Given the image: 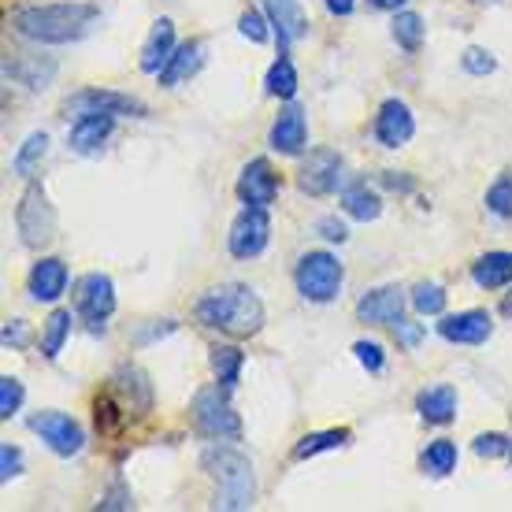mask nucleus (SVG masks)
Instances as JSON below:
<instances>
[{"mask_svg":"<svg viewBox=\"0 0 512 512\" xmlns=\"http://www.w3.org/2000/svg\"><path fill=\"white\" fill-rule=\"evenodd\" d=\"M4 346H12V349H26L30 346V327H26L23 320H8L4 323Z\"/></svg>","mask_w":512,"mask_h":512,"instance_id":"44","label":"nucleus"},{"mask_svg":"<svg viewBox=\"0 0 512 512\" xmlns=\"http://www.w3.org/2000/svg\"><path fill=\"white\" fill-rule=\"evenodd\" d=\"M268 145H271V153H279V156H301L305 153L308 119H305V108H301L297 101H286V108L279 112V119L271 123Z\"/></svg>","mask_w":512,"mask_h":512,"instance_id":"13","label":"nucleus"},{"mask_svg":"<svg viewBox=\"0 0 512 512\" xmlns=\"http://www.w3.org/2000/svg\"><path fill=\"white\" fill-rule=\"evenodd\" d=\"M242 368H245V353L238 346H216L212 349V372H216V383L234 390L242 383Z\"/></svg>","mask_w":512,"mask_h":512,"instance_id":"33","label":"nucleus"},{"mask_svg":"<svg viewBox=\"0 0 512 512\" xmlns=\"http://www.w3.org/2000/svg\"><path fill=\"white\" fill-rule=\"evenodd\" d=\"M420 468L431 479H446L453 468H457V442L453 438H435V442H427L420 457Z\"/></svg>","mask_w":512,"mask_h":512,"instance_id":"32","label":"nucleus"},{"mask_svg":"<svg viewBox=\"0 0 512 512\" xmlns=\"http://www.w3.org/2000/svg\"><path fill=\"white\" fill-rule=\"evenodd\" d=\"M405 290L401 286H379V290H368V294L357 301V320L368 323V327H394L405 312Z\"/></svg>","mask_w":512,"mask_h":512,"instance_id":"16","label":"nucleus"},{"mask_svg":"<svg viewBox=\"0 0 512 512\" xmlns=\"http://www.w3.org/2000/svg\"><path fill=\"white\" fill-rule=\"evenodd\" d=\"M238 197H242V205H260V208H271L279 201V175H275L268 156H256V160H249L242 167V175H238Z\"/></svg>","mask_w":512,"mask_h":512,"instance_id":"14","label":"nucleus"},{"mask_svg":"<svg viewBox=\"0 0 512 512\" xmlns=\"http://www.w3.org/2000/svg\"><path fill=\"white\" fill-rule=\"evenodd\" d=\"M501 312H505V316H509V320H512V290H509V294H505V301H501Z\"/></svg>","mask_w":512,"mask_h":512,"instance_id":"50","label":"nucleus"},{"mask_svg":"<svg viewBox=\"0 0 512 512\" xmlns=\"http://www.w3.org/2000/svg\"><path fill=\"white\" fill-rule=\"evenodd\" d=\"M23 397H26L23 383L15 375H4L0 379V420H12L15 412L23 409Z\"/></svg>","mask_w":512,"mask_h":512,"instance_id":"37","label":"nucleus"},{"mask_svg":"<svg viewBox=\"0 0 512 512\" xmlns=\"http://www.w3.org/2000/svg\"><path fill=\"white\" fill-rule=\"evenodd\" d=\"M119 420H123V412H116V405L104 397V401H97V427L101 431H116Z\"/></svg>","mask_w":512,"mask_h":512,"instance_id":"45","label":"nucleus"},{"mask_svg":"<svg viewBox=\"0 0 512 512\" xmlns=\"http://www.w3.org/2000/svg\"><path fill=\"white\" fill-rule=\"evenodd\" d=\"M353 442V431L349 427H331V431H312L294 446V461H312L320 453H331V449H346Z\"/></svg>","mask_w":512,"mask_h":512,"instance_id":"27","label":"nucleus"},{"mask_svg":"<svg viewBox=\"0 0 512 512\" xmlns=\"http://www.w3.org/2000/svg\"><path fill=\"white\" fill-rule=\"evenodd\" d=\"M193 427L197 435L212 438V442H242V420L231 405V390L227 386H205L193 394L190 405Z\"/></svg>","mask_w":512,"mask_h":512,"instance_id":"4","label":"nucleus"},{"mask_svg":"<svg viewBox=\"0 0 512 512\" xmlns=\"http://www.w3.org/2000/svg\"><path fill=\"white\" fill-rule=\"evenodd\" d=\"M30 431L41 435V442H45L56 457H75V453H82V446H86V435H82V427H78L75 416L56 412V409L30 416Z\"/></svg>","mask_w":512,"mask_h":512,"instance_id":"10","label":"nucleus"},{"mask_svg":"<svg viewBox=\"0 0 512 512\" xmlns=\"http://www.w3.org/2000/svg\"><path fill=\"white\" fill-rule=\"evenodd\" d=\"M472 449L479 453V457H487V461H498V457H505V453L512 449V438L501 435V431H487V435L475 438Z\"/></svg>","mask_w":512,"mask_h":512,"instance_id":"40","label":"nucleus"},{"mask_svg":"<svg viewBox=\"0 0 512 512\" xmlns=\"http://www.w3.org/2000/svg\"><path fill=\"white\" fill-rule=\"evenodd\" d=\"M423 334H427V327H423V323L405 320V316L394 323V338H397V346L401 349H416L423 342Z\"/></svg>","mask_w":512,"mask_h":512,"instance_id":"42","label":"nucleus"},{"mask_svg":"<svg viewBox=\"0 0 512 512\" xmlns=\"http://www.w3.org/2000/svg\"><path fill=\"white\" fill-rule=\"evenodd\" d=\"M438 334L453 342V346H483L490 334H494V316L487 308H464L453 316H442Z\"/></svg>","mask_w":512,"mask_h":512,"instance_id":"12","label":"nucleus"},{"mask_svg":"<svg viewBox=\"0 0 512 512\" xmlns=\"http://www.w3.org/2000/svg\"><path fill=\"white\" fill-rule=\"evenodd\" d=\"M390 30H394V41L401 52H409V56H416V52L423 49V38H427V26H423V15L420 12H397L394 23H390Z\"/></svg>","mask_w":512,"mask_h":512,"instance_id":"31","label":"nucleus"},{"mask_svg":"<svg viewBox=\"0 0 512 512\" xmlns=\"http://www.w3.org/2000/svg\"><path fill=\"white\" fill-rule=\"evenodd\" d=\"M49 156V134L45 130H34V134H26V141L19 145V153L12 160V171L19 179H34V171L41 167V160Z\"/></svg>","mask_w":512,"mask_h":512,"instance_id":"30","label":"nucleus"},{"mask_svg":"<svg viewBox=\"0 0 512 512\" xmlns=\"http://www.w3.org/2000/svg\"><path fill=\"white\" fill-rule=\"evenodd\" d=\"M342 167L346 164H342V156L334 153V149H312L305 156L301 171H297V186L308 197H327V193L342 186Z\"/></svg>","mask_w":512,"mask_h":512,"instance_id":"11","label":"nucleus"},{"mask_svg":"<svg viewBox=\"0 0 512 512\" xmlns=\"http://www.w3.org/2000/svg\"><path fill=\"white\" fill-rule=\"evenodd\" d=\"M297 67L290 60V52H279V60L268 67V78H264V93L268 97H279V101H294L297 97Z\"/></svg>","mask_w":512,"mask_h":512,"instance_id":"28","label":"nucleus"},{"mask_svg":"<svg viewBox=\"0 0 512 512\" xmlns=\"http://www.w3.org/2000/svg\"><path fill=\"white\" fill-rule=\"evenodd\" d=\"M472 282L479 290H501V286H512V253L509 249H494V253H483L472 264Z\"/></svg>","mask_w":512,"mask_h":512,"instance_id":"25","label":"nucleus"},{"mask_svg":"<svg viewBox=\"0 0 512 512\" xmlns=\"http://www.w3.org/2000/svg\"><path fill=\"white\" fill-rule=\"evenodd\" d=\"M75 305H78V316L86 320V327H90L93 334H104V320L116 312V286H112V279H108L104 271L82 275Z\"/></svg>","mask_w":512,"mask_h":512,"instance_id":"8","label":"nucleus"},{"mask_svg":"<svg viewBox=\"0 0 512 512\" xmlns=\"http://www.w3.org/2000/svg\"><path fill=\"white\" fill-rule=\"evenodd\" d=\"M268 15H264V8H245L242 19H238V30H242V38H249L253 45H264V41L271 38L268 30Z\"/></svg>","mask_w":512,"mask_h":512,"instance_id":"36","label":"nucleus"},{"mask_svg":"<svg viewBox=\"0 0 512 512\" xmlns=\"http://www.w3.org/2000/svg\"><path fill=\"white\" fill-rule=\"evenodd\" d=\"M112 386L123 397V409L138 412V416L153 409V383H149V375L141 372L138 364H119L116 375H112Z\"/></svg>","mask_w":512,"mask_h":512,"instance_id":"19","label":"nucleus"},{"mask_svg":"<svg viewBox=\"0 0 512 512\" xmlns=\"http://www.w3.org/2000/svg\"><path fill=\"white\" fill-rule=\"evenodd\" d=\"M15 227H19V238H23L26 249H45L56 238V212L49 205V193L45 186L30 182L26 193L19 197V208H15Z\"/></svg>","mask_w":512,"mask_h":512,"instance_id":"6","label":"nucleus"},{"mask_svg":"<svg viewBox=\"0 0 512 512\" xmlns=\"http://www.w3.org/2000/svg\"><path fill=\"white\" fill-rule=\"evenodd\" d=\"M67 112H75V116H134V119H145L149 116V108L138 101V97H130V93H119V90H82L75 97H67Z\"/></svg>","mask_w":512,"mask_h":512,"instance_id":"9","label":"nucleus"},{"mask_svg":"<svg viewBox=\"0 0 512 512\" xmlns=\"http://www.w3.org/2000/svg\"><path fill=\"white\" fill-rule=\"evenodd\" d=\"M509 457H512V449H509Z\"/></svg>","mask_w":512,"mask_h":512,"instance_id":"51","label":"nucleus"},{"mask_svg":"<svg viewBox=\"0 0 512 512\" xmlns=\"http://www.w3.org/2000/svg\"><path fill=\"white\" fill-rule=\"evenodd\" d=\"M201 472L216 483V509L245 512L256 501V472L253 461L231 442H212L201 449Z\"/></svg>","mask_w":512,"mask_h":512,"instance_id":"3","label":"nucleus"},{"mask_svg":"<svg viewBox=\"0 0 512 512\" xmlns=\"http://www.w3.org/2000/svg\"><path fill=\"white\" fill-rule=\"evenodd\" d=\"M101 23L97 4L67 0V4H26L12 12V30L38 45H71L82 41Z\"/></svg>","mask_w":512,"mask_h":512,"instance_id":"1","label":"nucleus"},{"mask_svg":"<svg viewBox=\"0 0 512 512\" xmlns=\"http://www.w3.org/2000/svg\"><path fill=\"white\" fill-rule=\"evenodd\" d=\"M193 316L208 331H223L231 334V338H249V334L264 327V301L245 282H223V286H212L208 294L197 297Z\"/></svg>","mask_w":512,"mask_h":512,"instance_id":"2","label":"nucleus"},{"mask_svg":"<svg viewBox=\"0 0 512 512\" xmlns=\"http://www.w3.org/2000/svg\"><path fill=\"white\" fill-rule=\"evenodd\" d=\"M323 8H327L331 15H338V19H346V15H353L357 0H323Z\"/></svg>","mask_w":512,"mask_h":512,"instance_id":"47","label":"nucleus"},{"mask_svg":"<svg viewBox=\"0 0 512 512\" xmlns=\"http://www.w3.org/2000/svg\"><path fill=\"white\" fill-rule=\"evenodd\" d=\"M71 312L67 308H52L49 320H45V327H41V357L45 360H56L60 353H64L67 338H71Z\"/></svg>","mask_w":512,"mask_h":512,"instance_id":"29","label":"nucleus"},{"mask_svg":"<svg viewBox=\"0 0 512 512\" xmlns=\"http://www.w3.org/2000/svg\"><path fill=\"white\" fill-rule=\"evenodd\" d=\"M457 390L449 383H438V386H427L416 394V409L427 423H435V427H446V423L457 420Z\"/></svg>","mask_w":512,"mask_h":512,"instance_id":"23","label":"nucleus"},{"mask_svg":"<svg viewBox=\"0 0 512 512\" xmlns=\"http://www.w3.org/2000/svg\"><path fill=\"white\" fill-rule=\"evenodd\" d=\"M461 64H464V71H468V75H475V78H487V75H494V71H498V60H494V52L479 49V45L464 49Z\"/></svg>","mask_w":512,"mask_h":512,"instance_id":"38","label":"nucleus"},{"mask_svg":"<svg viewBox=\"0 0 512 512\" xmlns=\"http://www.w3.org/2000/svg\"><path fill=\"white\" fill-rule=\"evenodd\" d=\"M446 286H438V282H416L409 294V305L420 312V316H442L446 312Z\"/></svg>","mask_w":512,"mask_h":512,"instance_id":"34","label":"nucleus"},{"mask_svg":"<svg viewBox=\"0 0 512 512\" xmlns=\"http://www.w3.org/2000/svg\"><path fill=\"white\" fill-rule=\"evenodd\" d=\"M368 4H372V8H379V12H397L405 0H368Z\"/></svg>","mask_w":512,"mask_h":512,"instance_id":"49","label":"nucleus"},{"mask_svg":"<svg viewBox=\"0 0 512 512\" xmlns=\"http://www.w3.org/2000/svg\"><path fill=\"white\" fill-rule=\"evenodd\" d=\"M19 472H23V449L12 446V442H4V446H0V479L12 483Z\"/></svg>","mask_w":512,"mask_h":512,"instance_id":"41","label":"nucleus"},{"mask_svg":"<svg viewBox=\"0 0 512 512\" xmlns=\"http://www.w3.org/2000/svg\"><path fill=\"white\" fill-rule=\"evenodd\" d=\"M271 242V216L268 208L260 205H245L231 223V234H227V249H231L234 260H253L268 249Z\"/></svg>","mask_w":512,"mask_h":512,"instance_id":"7","label":"nucleus"},{"mask_svg":"<svg viewBox=\"0 0 512 512\" xmlns=\"http://www.w3.org/2000/svg\"><path fill=\"white\" fill-rule=\"evenodd\" d=\"M353 353H357L360 368H368L372 375H379L386 368V349L379 342H372V338H360L357 346H353Z\"/></svg>","mask_w":512,"mask_h":512,"instance_id":"39","label":"nucleus"},{"mask_svg":"<svg viewBox=\"0 0 512 512\" xmlns=\"http://www.w3.org/2000/svg\"><path fill=\"white\" fill-rule=\"evenodd\" d=\"M342 212L357 223H372V219L383 216V197L368 186V182H353L342 190Z\"/></svg>","mask_w":512,"mask_h":512,"instance_id":"26","label":"nucleus"},{"mask_svg":"<svg viewBox=\"0 0 512 512\" xmlns=\"http://www.w3.org/2000/svg\"><path fill=\"white\" fill-rule=\"evenodd\" d=\"M264 15L271 23V34L279 41V52H286L294 41H301L308 34V15L301 8V0H260Z\"/></svg>","mask_w":512,"mask_h":512,"instance_id":"17","label":"nucleus"},{"mask_svg":"<svg viewBox=\"0 0 512 512\" xmlns=\"http://www.w3.org/2000/svg\"><path fill=\"white\" fill-rule=\"evenodd\" d=\"M383 186H390V190H397V193H412L416 190V182L412 179H401V175H394V171H383Z\"/></svg>","mask_w":512,"mask_h":512,"instance_id":"46","label":"nucleus"},{"mask_svg":"<svg viewBox=\"0 0 512 512\" xmlns=\"http://www.w3.org/2000/svg\"><path fill=\"white\" fill-rule=\"evenodd\" d=\"M112 130H116V116H78L75 123H71V130H67V145H71L75 153L90 156L112 138Z\"/></svg>","mask_w":512,"mask_h":512,"instance_id":"22","label":"nucleus"},{"mask_svg":"<svg viewBox=\"0 0 512 512\" xmlns=\"http://www.w3.org/2000/svg\"><path fill=\"white\" fill-rule=\"evenodd\" d=\"M67 282H71V271L60 256H41L38 264L30 268V279H26V290L34 301L41 305H56L60 297L67 294Z\"/></svg>","mask_w":512,"mask_h":512,"instance_id":"18","label":"nucleus"},{"mask_svg":"<svg viewBox=\"0 0 512 512\" xmlns=\"http://www.w3.org/2000/svg\"><path fill=\"white\" fill-rule=\"evenodd\" d=\"M412 134H416V116H412V108L405 101H390L379 104V116H375V141L383 145V149H401V145H409Z\"/></svg>","mask_w":512,"mask_h":512,"instance_id":"15","label":"nucleus"},{"mask_svg":"<svg viewBox=\"0 0 512 512\" xmlns=\"http://www.w3.org/2000/svg\"><path fill=\"white\" fill-rule=\"evenodd\" d=\"M201 64H205V45H201V41H186V45H179V49L171 52V60H167L164 71L156 75V82H160L164 90H175L179 82L197 75Z\"/></svg>","mask_w":512,"mask_h":512,"instance_id":"24","label":"nucleus"},{"mask_svg":"<svg viewBox=\"0 0 512 512\" xmlns=\"http://www.w3.org/2000/svg\"><path fill=\"white\" fill-rule=\"evenodd\" d=\"M487 212L498 219H512V175H498L487 190Z\"/></svg>","mask_w":512,"mask_h":512,"instance_id":"35","label":"nucleus"},{"mask_svg":"<svg viewBox=\"0 0 512 512\" xmlns=\"http://www.w3.org/2000/svg\"><path fill=\"white\" fill-rule=\"evenodd\" d=\"M175 49H179L175 45V23L167 15H160L153 30H149V38H145V45H141V71L145 75H160Z\"/></svg>","mask_w":512,"mask_h":512,"instance_id":"20","label":"nucleus"},{"mask_svg":"<svg viewBox=\"0 0 512 512\" xmlns=\"http://www.w3.org/2000/svg\"><path fill=\"white\" fill-rule=\"evenodd\" d=\"M4 75L15 78L26 90H45L52 78H56V60H52V56L23 52V56H12V60L4 64Z\"/></svg>","mask_w":512,"mask_h":512,"instance_id":"21","label":"nucleus"},{"mask_svg":"<svg viewBox=\"0 0 512 512\" xmlns=\"http://www.w3.org/2000/svg\"><path fill=\"white\" fill-rule=\"evenodd\" d=\"M342 282H346V268L342 260L327 249H312L297 260L294 268V286L297 294L312 301V305H331L334 297L342 294Z\"/></svg>","mask_w":512,"mask_h":512,"instance_id":"5","label":"nucleus"},{"mask_svg":"<svg viewBox=\"0 0 512 512\" xmlns=\"http://www.w3.org/2000/svg\"><path fill=\"white\" fill-rule=\"evenodd\" d=\"M316 234H320L323 242H334V245H342L349 238V227L342 223L338 216H320L316 219Z\"/></svg>","mask_w":512,"mask_h":512,"instance_id":"43","label":"nucleus"},{"mask_svg":"<svg viewBox=\"0 0 512 512\" xmlns=\"http://www.w3.org/2000/svg\"><path fill=\"white\" fill-rule=\"evenodd\" d=\"M171 331H175V320H160V327H153V331L141 334V342H153V338H167Z\"/></svg>","mask_w":512,"mask_h":512,"instance_id":"48","label":"nucleus"}]
</instances>
